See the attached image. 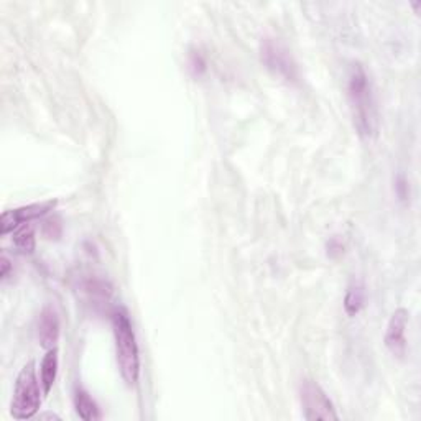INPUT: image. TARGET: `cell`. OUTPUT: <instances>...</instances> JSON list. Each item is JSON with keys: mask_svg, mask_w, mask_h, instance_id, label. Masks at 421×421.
<instances>
[{"mask_svg": "<svg viewBox=\"0 0 421 421\" xmlns=\"http://www.w3.org/2000/svg\"><path fill=\"white\" fill-rule=\"evenodd\" d=\"M57 206V201H43L28 204V206H22L17 209L4 210L2 218H0V234L7 235L8 232H13L18 225L25 223H30L33 219H40L43 215H47L49 210H53Z\"/></svg>", "mask_w": 421, "mask_h": 421, "instance_id": "cell-6", "label": "cell"}, {"mask_svg": "<svg viewBox=\"0 0 421 421\" xmlns=\"http://www.w3.org/2000/svg\"><path fill=\"white\" fill-rule=\"evenodd\" d=\"M189 66H191V71L199 76L204 69H206V61H204V58L201 57V53H193L191 54V59H189Z\"/></svg>", "mask_w": 421, "mask_h": 421, "instance_id": "cell-15", "label": "cell"}, {"mask_svg": "<svg viewBox=\"0 0 421 421\" xmlns=\"http://www.w3.org/2000/svg\"><path fill=\"white\" fill-rule=\"evenodd\" d=\"M59 339V318L52 307H45L38 318V340L45 349L57 348Z\"/></svg>", "mask_w": 421, "mask_h": 421, "instance_id": "cell-8", "label": "cell"}, {"mask_svg": "<svg viewBox=\"0 0 421 421\" xmlns=\"http://www.w3.org/2000/svg\"><path fill=\"white\" fill-rule=\"evenodd\" d=\"M348 99L354 127L364 140H372L379 134V109L374 86L360 63H354L348 79Z\"/></svg>", "mask_w": 421, "mask_h": 421, "instance_id": "cell-1", "label": "cell"}, {"mask_svg": "<svg viewBox=\"0 0 421 421\" xmlns=\"http://www.w3.org/2000/svg\"><path fill=\"white\" fill-rule=\"evenodd\" d=\"M112 329L120 375H122L125 384L132 387L138 382L140 355L132 323H130L129 313L124 308H115L112 312Z\"/></svg>", "mask_w": 421, "mask_h": 421, "instance_id": "cell-2", "label": "cell"}, {"mask_svg": "<svg viewBox=\"0 0 421 421\" xmlns=\"http://www.w3.org/2000/svg\"><path fill=\"white\" fill-rule=\"evenodd\" d=\"M81 290L86 293L89 302H94L96 304H104L109 302L110 295H112V288L107 282H104L101 278H88L84 280L81 285Z\"/></svg>", "mask_w": 421, "mask_h": 421, "instance_id": "cell-11", "label": "cell"}, {"mask_svg": "<svg viewBox=\"0 0 421 421\" xmlns=\"http://www.w3.org/2000/svg\"><path fill=\"white\" fill-rule=\"evenodd\" d=\"M37 377L35 362L30 360L22 367L17 380H15L12 402H10V415L15 420H30L38 413L40 403H42V392Z\"/></svg>", "mask_w": 421, "mask_h": 421, "instance_id": "cell-3", "label": "cell"}, {"mask_svg": "<svg viewBox=\"0 0 421 421\" xmlns=\"http://www.w3.org/2000/svg\"><path fill=\"white\" fill-rule=\"evenodd\" d=\"M408 309H395L387 324V331H385V345H387V349L392 352V355L398 359H402L403 355L407 354V338H405V331H407L408 326Z\"/></svg>", "mask_w": 421, "mask_h": 421, "instance_id": "cell-7", "label": "cell"}, {"mask_svg": "<svg viewBox=\"0 0 421 421\" xmlns=\"http://www.w3.org/2000/svg\"><path fill=\"white\" fill-rule=\"evenodd\" d=\"M395 191H397L398 198L403 199V201L408 198V183H407V179H405V177H402V174L395 179Z\"/></svg>", "mask_w": 421, "mask_h": 421, "instance_id": "cell-16", "label": "cell"}, {"mask_svg": "<svg viewBox=\"0 0 421 421\" xmlns=\"http://www.w3.org/2000/svg\"><path fill=\"white\" fill-rule=\"evenodd\" d=\"M364 303H365L364 285L359 283V282H354L348 288V293H345V298H344L345 313H348L349 316L359 314V312L364 307Z\"/></svg>", "mask_w": 421, "mask_h": 421, "instance_id": "cell-12", "label": "cell"}, {"mask_svg": "<svg viewBox=\"0 0 421 421\" xmlns=\"http://www.w3.org/2000/svg\"><path fill=\"white\" fill-rule=\"evenodd\" d=\"M303 417L308 421H336L339 417L328 395L313 380H304L300 387Z\"/></svg>", "mask_w": 421, "mask_h": 421, "instance_id": "cell-5", "label": "cell"}, {"mask_svg": "<svg viewBox=\"0 0 421 421\" xmlns=\"http://www.w3.org/2000/svg\"><path fill=\"white\" fill-rule=\"evenodd\" d=\"M40 418H42V420H47V418L59 420V417H58V415H54V413H45V415H40Z\"/></svg>", "mask_w": 421, "mask_h": 421, "instance_id": "cell-19", "label": "cell"}, {"mask_svg": "<svg viewBox=\"0 0 421 421\" xmlns=\"http://www.w3.org/2000/svg\"><path fill=\"white\" fill-rule=\"evenodd\" d=\"M13 245L22 254H32L35 250V229L30 223L18 225L13 230Z\"/></svg>", "mask_w": 421, "mask_h": 421, "instance_id": "cell-13", "label": "cell"}, {"mask_svg": "<svg viewBox=\"0 0 421 421\" xmlns=\"http://www.w3.org/2000/svg\"><path fill=\"white\" fill-rule=\"evenodd\" d=\"M74 408H76L79 418H83L84 421H94L102 418L99 405L94 402L91 395L83 389H78L76 393H74Z\"/></svg>", "mask_w": 421, "mask_h": 421, "instance_id": "cell-10", "label": "cell"}, {"mask_svg": "<svg viewBox=\"0 0 421 421\" xmlns=\"http://www.w3.org/2000/svg\"><path fill=\"white\" fill-rule=\"evenodd\" d=\"M58 367H59V357H58V349H48L47 354L40 364V384H42L43 393L48 395L52 392L54 382H57L58 377Z\"/></svg>", "mask_w": 421, "mask_h": 421, "instance_id": "cell-9", "label": "cell"}, {"mask_svg": "<svg viewBox=\"0 0 421 421\" xmlns=\"http://www.w3.org/2000/svg\"><path fill=\"white\" fill-rule=\"evenodd\" d=\"M260 59L272 71L275 76H280L287 81H297L298 66L295 63L292 53L283 47L278 40L265 38L260 43Z\"/></svg>", "mask_w": 421, "mask_h": 421, "instance_id": "cell-4", "label": "cell"}, {"mask_svg": "<svg viewBox=\"0 0 421 421\" xmlns=\"http://www.w3.org/2000/svg\"><path fill=\"white\" fill-rule=\"evenodd\" d=\"M343 244H339L338 239H331L328 242V255L329 257H336V255L343 254Z\"/></svg>", "mask_w": 421, "mask_h": 421, "instance_id": "cell-17", "label": "cell"}, {"mask_svg": "<svg viewBox=\"0 0 421 421\" xmlns=\"http://www.w3.org/2000/svg\"><path fill=\"white\" fill-rule=\"evenodd\" d=\"M42 232H43V235L47 239H49V240L54 239V240H57V239L61 237V232H63L61 224H59L58 219H48V220H45L43 225H42Z\"/></svg>", "mask_w": 421, "mask_h": 421, "instance_id": "cell-14", "label": "cell"}, {"mask_svg": "<svg viewBox=\"0 0 421 421\" xmlns=\"http://www.w3.org/2000/svg\"><path fill=\"white\" fill-rule=\"evenodd\" d=\"M0 265H2V270H0V278H2V282H4V280L8 278L10 268H12V265H10V260H8V257L5 254L2 255V260H0Z\"/></svg>", "mask_w": 421, "mask_h": 421, "instance_id": "cell-18", "label": "cell"}]
</instances>
